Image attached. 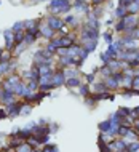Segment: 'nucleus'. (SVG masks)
<instances>
[{
	"label": "nucleus",
	"instance_id": "nucleus-1",
	"mask_svg": "<svg viewBox=\"0 0 139 152\" xmlns=\"http://www.w3.org/2000/svg\"><path fill=\"white\" fill-rule=\"evenodd\" d=\"M48 24H50L51 29H62L64 22H62L59 18H56V16H51V18L48 19Z\"/></svg>",
	"mask_w": 139,
	"mask_h": 152
},
{
	"label": "nucleus",
	"instance_id": "nucleus-2",
	"mask_svg": "<svg viewBox=\"0 0 139 152\" xmlns=\"http://www.w3.org/2000/svg\"><path fill=\"white\" fill-rule=\"evenodd\" d=\"M5 38H7V48L10 50L14 43V32L11 29H7L5 30Z\"/></svg>",
	"mask_w": 139,
	"mask_h": 152
},
{
	"label": "nucleus",
	"instance_id": "nucleus-3",
	"mask_svg": "<svg viewBox=\"0 0 139 152\" xmlns=\"http://www.w3.org/2000/svg\"><path fill=\"white\" fill-rule=\"evenodd\" d=\"M64 72H58L56 75H53V85L54 87H59V85L64 83Z\"/></svg>",
	"mask_w": 139,
	"mask_h": 152
},
{
	"label": "nucleus",
	"instance_id": "nucleus-4",
	"mask_svg": "<svg viewBox=\"0 0 139 152\" xmlns=\"http://www.w3.org/2000/svg\"><path fill=\"white\" fill-rule=\"evenodd\" d=\"M42 34H43L46 38H51V35H53V29H51L50 26H43V27H42Z\"/></svg>",
	"mask_w": 139,
	"mask_h": 152
},
{
	"label": "nucleus",
	"instance_id": "nucleus-5",
	"mask_svg": "<svg viewBox=\"0 0 139 152\" xmlns=\"http://www.w3.org/2000/svg\"><path fill=\"white\" fill-rule=\"evenodd\" d=\"M110 125H112V122H110V120H106V122H102L101 125H99V128H101V131L107 133V131L110 130Z\"/></svg>",
	"mask_w": 139,
	"mask_h": 152
},
{
	"label": "nucleus",
	"instance_id": "nucleus-6",
	"mask_svg": "<svg viewBox=\"0 0 139 152\" xmlns=\"http://www.w3.org/2000/svg\"><path fill=\"white\" fill-rule=\"evenodd\" d=\"M18 152H32V147H30L27 143H26V144L21 143V144L18 146Z\"/></svg>",
	"mask_w": 139,
	"mask_h": 152
},
{
	"label": "nucleus",
	"instance_id": "nucleus-7",
	"mask_svg": "<svg viewBox=\"0 0 139 152\" xmlns=\"http://www.w3.org/2000/svg\"><path fill=\"white\" fill-rule=\"evenodd\" d=\"M67 85H69V87H78V85H80V80H78V77H70V79L67 80Z\"/></svg>",
	"mask_w": 139,
	"mask_h": 152
},
{
	"label": "nucleus",
	"instance_id": "nucleus-8",
	"mask_svg": "<svg viewBox=\"0 0 139 152\" xmlns=\"http://www.w3.org/2000/svg\"><path fill=\"white\" fill-rule=\"evenodd\" d=\"M126 13H128V10H126V7H122V5H120V7L117 8V16H118V18H123Z\"/></svg>",
	"mask_w": 139,
	"mask_h": 152
},
{
	"label": "nucleus",
	"instance_id": "nucleus-9",
	"mask_svg": "<svg viewBox=\"0 0 139 152\" xmlns=\"http://www.w3.org/2000/svg\"><path fill=\"white\" fill-rule=\"evenodd\" d=\"M32 107L30 106H21V111H19V115H24V114H30Z\"/></svg>",
	"mask_w": 139,
	"mask_h": 152
},
{
	"label": "nucleus",
	"instance_id": "nucleus-10",
	"mask_svg": "<svg viewBox=\"0 0 139 152\" xmlns=\"http://www.w3.org/2000/svg\"><path fill=\"white\" fill-rule=\"evenodd\" d=\"M8 69H10V63H2V64H0V74L7 72Z\"/></svg>",
	"mask_w": 139,
	"mask_h": 152
},
{
	"label": "nucleus",
	"instance_id": "nucleus-11",
	"mask_svg": "<svg viewBox=\"0 0 139 152\" xmlns=\"http://www.w3.org/2000/svg\"><path fill=\"white\" fill-rule=\"evenodd\" d=\"M22 26H24V22H16V24L13 26V32H16V30H19V29H22Z\"/></svg>",
	"mask_w": 139,
	"mask_h": 152
},
{
	"label": "nucleus",
	"instance_id": "nucleus-12",
	"mask_svg": "<svg viewBox=\"0 0 139 152\" xmlns=\"http://www.w3.org/2000/svg\"><path fill=\"white\" fill-rule=\"evenodd\" d=\"M101 151H102V152H112V151H110V147H107V144H106V143H102V144H101Z\"/></svg>",
	"mask_w": 139,
	"mask_h": 152
},
{
	"label": "nucleus",
	"instance_id": "nucleus-13",
	"mask_svg": "<svg viewBox=\"0 0 139 152\" xmlns=\"http://www.w3.org/2000/svg\"><path fill=\"white\" fill-rule=\"evenodd\" d=\"M43 152H58V147H51V146H46Z\"/></svg>",
	"mask_w": 139,
	"mask_h": 152
},
{
	"label": "nucleus",
	"instance_id": "nucleus-14",
	"mask_svg": "<svg viewBox=\"0 0 139 152\" xmlns=\"http://www.w3.org/2000/svg\"><path fill=\"white\" fill-rule=\"evenodd\" d=\"M115 29H117V30H123V29H125V22L120 21V22L117 24V27H115Z\"/></svg>",
	"mask_w": 139,
	"mask_h": 152
},
{
	"label": "nucleus",
	"instance_id": "nucleus-15",
	"mask_svg": "<svg viewBox=\"0 0 139 152\" xmlns=\"http://www.w3.org/2000/svg\"><path fill=\"white\" fill-rule=\"evenodd\" d=\"M80 93L86 96V95H88V88H86V87H82V88H80Z\"/></svg>",
	"mask_w": 139,
	"mask_h": 152
},
{
	"label": "nucleus",
	"instance_id": "nucleus-16",
	"mask_svg": "<svg viewBox=\"0 0 139 152\" xmlns=\"http://www.w3.org/2000/svg\"><path fill=\"white\" fill-rule=\"evenodd\" d=\"M104 38H106V42H107V43H110V42H112V38H110L109 34H104Z\"/></svg>",
	"mask_w": 139,
	"mask_h": 152
},
{
	"label": "nucleus",
	"instance_id": "nucleus-17",
	"mask_svg": "<svg viewBox=\"0 0 139 152\" xmlns=\"http://www.w3.org/2000/svg\"><path fill=\"white\" fill-rule=\"evenodd\" d=\"M86 80H88V82H93V80H94V75H91V74H88V75H86Z\"/></svg>",
	"mask_w": 139,
	"mask_h": 152
},
{
	"label": "nucleus",
	"instance_id": "nucleus-18",
	"mask_svg": "<svg viewBox=\"0 0 139 152\" xmlns=\"http://www.w3.org/2000/svg\"><path fill=\"white\" fill-rule=\"evenodd\" d=\"M7 117V112L5 111H0V119H5Z\"/></svg>",
	"mask_w": 139,
	"mask_h": 152
},
{
	"label": "nucleus",
	"instance_id": "nucleus-19",
	"mask_svg": "<svg viewBox=\"0 0 139 152\" xmlns=\"http://www.w3.org/2000/svg\"><path fill=\"white\" fill-rule=\"evenodd\" d=\"M134 87H139V77H136V79H134Z\"/></svg>",
	"mask_w": 139,
	"mask_h": 152
},
{
	"label": "nucleus",
	"instance_id": "nucleus-20",
	"mask_svg": "<svg viewBox=\"0 0 139 152\" xmlns=\"http://www.w3.org/2000/svg\"><path fill=\"white\" fill-rule=\"evenodd\" d=\"M136 128L139 130V120H136Z\"/></svg>",
	"mask_w": 139,
	"mask_h": 152
},
{
	"label": "nucleus",
	"instance_id": "nucleus-21",
	"mask_svg": "<svg viewBox=\"0 0 139 152\" xmlns=\"http://www.w3.org/2000/svg\"><path fill=\"white\" fill-rule=\"evenodd\" d=\"M2 53H3V50H2V48H0V58H2Z\"/></svg>",
	"mask_w": 139,
	"mask_h": 152
}]
</instances>
